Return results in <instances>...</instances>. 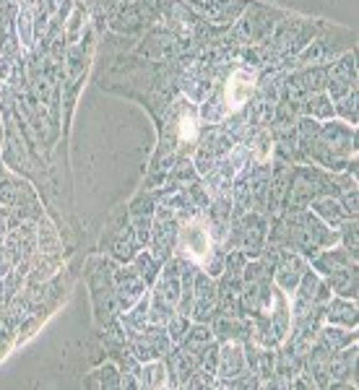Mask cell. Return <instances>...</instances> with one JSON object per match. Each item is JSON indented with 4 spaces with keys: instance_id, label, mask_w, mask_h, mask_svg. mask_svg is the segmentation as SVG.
<instances>
[{
    "instance_id": "6da1fadb",
    "label": "cell",
    "mask_w": 359,
    "mask_h": 390,
    "mask_svg": "<svg viewBox=\"0 0 359 390\" xmlns=\"http://www.w3.org/2000/svg\"><path fill=\"white\" fill-rule=\"evenodd\" d=\"M180 250L196 263H208V258H211V237H208V229H206L203 221L193 219L180 229Z\"/></svg>"
},
{
    "instance_id": "7a4b0ae2",
    "label": "cell",
    "mask_w": 359,
    "mask_h": 390,
    "mask_svg": "<svg viewBox=\"0 0 359 390\" xmlns=\"http://www.w3.org/2000/svg\"><path fill=\"white\" fill-rule=\"evenodd\" d=\"M253 81H256V76L245 68H237L232 73L229 84H227V107L229 110H239L248 102L250 92H253Z\"/></svg>"
},
{
    "instance_id": "3957f363",
    "label": "cell",
    "mask_w": 359,
    "mask_h": 390,
    "mask_svg": "<svg viewBox=\"0 0 359 390\" xmlns=\"http://www.w3.org/2000/svg\"><path fill=\"white\" fill-rule=\"evenodd\" d=\"M18 29L24 32V44H32L29 39H32V32H29V13H21L18 16Z\"/></svg>"
},
{
    "instance_id": "277c9868",
    "label": "cell",
    "mask_w": 359,
    "mask_h": 390,
    "mask_svg": "<svg viewBox=\"0 0 359 390\" xmlns=\"http://www.w3.org/2000/svg\"><path fill=\"white\" fill-rule=\"evenodd\" d=\"M232 367V372H237V356H229V348H227V356H224V372Z\"/></svg>"
},
{
    "instance_id": "5b68a950",
    "label": "cell",
    "mask_w": 359,
    "mask_h": 390,
    "mask_svg": "<svg viewBox=\"0 0 359 390\" xmlns=\"http://www.w3.org/2000/svg\"><path fill=\"white\" fill-rule=\"evenodd\" d=\"M149 375H151V380H149V385H162V377H159V375H162V367H151V370H149Z\"/></svg>"
},
{
    "instance_id": "8992f818",
    "label": "cell",
    "mask_w": 359,
    "mask_h": 390,
    "mask_svg": "<svg viewBox=\"0 0 359 390\" xmlns=\"http://www.w3.org/2000/svg\"><path fill=\"white\" fill-rule=\"evenodd\" d=\"M325 104H328V102H325L323 96H317V99H315V112H317V115H328V112H331L328 107H325Z\"/></svg>"
},
{
    "instance_id": "52a82bcc",
    "label": "cell",
    "mask_w": 359,
    "mask_h": 390,
    "mask_svg": "<svg viewBox=\"0 0 359 390\" xmlns=\"http://www.w3.org/2000/svg\"><path fill=\"white\" fill-rule=\"evenodd\" d=\"M6 268H8V260H6V258H3V255H0V276H3V273H6Z\"/></svg>"
}]
</instances>
